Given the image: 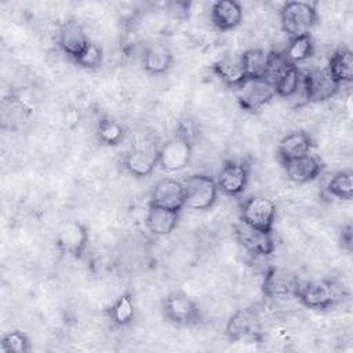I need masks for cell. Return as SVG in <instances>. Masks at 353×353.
Returning a JSON list of instances; mask_svg holds the SVG:
<instances>
[{"label": "cell", "instance_id": "cell-1", "mask_svg": "<svg viewBox=\"0 0 353 353\" xmlns=\"http://www.w3.org/2000/svg\"><path fill=\"white\" fill-rule=\"evenodd\" d=\"M309 309L324 310L343 298V287L331 279H319L301 283L295 295Z\"/></svg>", "mask_w": 353, "mask_h": 353}, {"label": "cell", "instance_id": "cell-2", "mask_svg": "<svg viewBox=\"0 0 353 353\" xmlns=\"http://www.w3.org/2000/svg\"><path fill=\"white\" fill-rule=\"evenodd\" d=\"M317 21V10L307 1H288L280 10V25L290 39L310 33Z\"/></svg>", "mask_w": 353, "mask_h": 353}, {"label": "cell", "instance_id": "cell-3", "mask_svg": "<svg viewBox=\"0 0 353 353\" xmlns=\"http://www.w3.org/2000/svg\"><path fill=\"white\" fill-rule=\"evenodd\" d=\"M193 143L190 132L186 128H179L172 138H170L159 149V165L165 172H175L183 170L192 157Z\"/></svg>", "mask_w": 353, "mask_h": 353}, {"label": "cell", "instance_id": "cell-4", "mask_svg": "<svg viewBox=\"0 0 353 353\" xmlns=\"http://www.w3.org/2000/svg\"><path fill=\"white\" fill-rule=\"evenodd\" d=\"M185 207L194 211H204L211 208L218 199L216 181L210 175L194 174L188 176L183 182Z\"/></svg>", "mask_w": 353, "mask_h": 353}, {"label": "cell", "instance_id": "cell-5", "mask_svg": "<svg viewBox=\"0 0 353 353\" xmlns=\"http://www.w3.org/2000/svg\"><path fill=\"white\" fill-rule=\"evenodd\" d=\"M240 221L256 230L272 233L276 221V204L265 196H252L243 203Z\"/></svg>", "mask_w": 353, "mask_h": 353}, {"label": "cell", "instance_id": "cell-6", "mask_svg": "<svg viewBox=\"0 0 353 353\" xmlns=\"http://www.w3.org/2000/svg\"><path fill=\"white\" fill-rule=\"evenodd\" d=\"M165 319L178 325H193L201 320V310L197 302L182 291H172L163 305Z\"/></svg>", "mask_w": 353, "mask_h": 353}, {"label": "cell", "instance_id": "cell-7", "mask_svg": "<svg viewBox=\"0 0 353 353\" xmlns=\"http://www.w3.org/2000/svg\"><path fill=\"white\" fill-rule=\"evenodd\" d=\"M88 229L84 223L79 221H68L57 232L55 247L61 254L79 259L88 245Z\"/></svg>", "mask_w": 353, "mask_h": 353}, {"label": "cell", "instance_id": "cell-8", "mask_svg": "<svg viewBox=\"0 0 353 353\" xmlns=\"http://www.w3.org/2000/svg\"><path fill=\"white\" fill-rule=\"evenodd\" d=\"M276 95L274 87L266 79H247L237 88V101L243 110L258 112Z\"/></svg>", "mask_w": 353, "mask_h": 353}, {"label": "cell", "instance_id": "cell-9", "mask_svg": "<svg viewBox=\"0 0 353 353\" xmlns=\"http://www.w3.org/2000/svg\"><path fill=\"white\" fill-rule=\"evenodd\" d=\"M299 279L296 273L283 266H270L262 280V292L270 298L296 295L299 288Z\"/></svg>", "mask_w": 353, "mask_h": 353}, {"label": "cell", "instance_id": "cell-10", "mask_svg": "<svg viewBox=\"0 0 353 353\" xmlns=\"http://www.w3.org/2000/svg\"><path fill=\"white\" fill-rule=\"evenodd\" d=\"M250 179V165L241 160L226 161L216 178L218 190L228 196L241 194Z\"/></svg>", "mask_w": 353, "mask_h": 353}, {"label": "cell", "instance_id": "cell-11", "mask_svg": "<svg viewBox=\"0 0 353 353\" xmlns=\"http://www.w3.org/2000/svg\"><path fill=\"white\" fill-rule=\"evenodd\" d=\"M302 85L307 103L331 99L341 88V84L331 77L327 69L302 73Z\"/></svg>", "mask_w": 353, "mask_h": 353}, {"label": "cell", "instance_id": "cell-12", "mask_svg": "<svg viewBox=\"0 0 353 353\" xmlns=\"http://www.w3.org/2000/svg\"><path fill=\"white\" fill-rule=\"evenodd\" d=\"M149 205L181 212L185 207V193L182 182L172 178L160 179L150 194Z\"/></svg>", "mask_w": 353, "mask_h": 353}, {"label": "cell", "instance_id": "cell-13", "mask_svg": "<svg viewBox=\"0 0 353 353\" xmlns=\"http://www.w3.org/2000/svg\"><path fill=\"white\" fill-rule=\"evenodd\" d=\"M234 234L243 248L251 255L268 256L274 251V240L272 233L256 230L240 221L234 226Z\"/></svg>", "mask_w": 353, "mask_h": 353}, {"label": "cell", "instance_id": "cell-14", "mask_svg": "<svg viewBox=\"0 0 353 353\" xmlns=\"http://www.w3.org/2000/svg\"><path fill=\"white\" fill-rule=\"evenodd\" d=\"M90 39L85 34L83 25L76 19H68L58 29V44L61 50L73 61L85 48Z\"/></svg>", "mask_w": 353, "mask_h": 353}, {"label": "cell", "instance_id": "cell-15", "mask_svg": "<svg viewBox=\"0 0 353 353\" xmlns=\"http://www.w3.org/2000/svg\"><path fill=\"white\" fill-rule=\"evenodd\" d=\"M225 332L232 342L245 338H255L258 335V314L254 307H244L236 310L226 323Z\"/></svg>", "mask_w": 353, "mask_h": 353}, {"label": "cell", "instance_id": "cell-16", "mask_svg": "<svg viewBox=\"0 0 353 353\" xmlns=\"http://www.w3.org/2000/svg\"><path fill=\"white\" fill-rule=\"evenodd\" d=\"M283 167L288 179L295 183H306L321 174L324 164L317 156L307 153L302 157L284 161Z\"/></svg>", "mask_w": 353, "mask_h": 353}, {"label": "cell", "instance_id": "cell-17", "mask_svg": "<svg viewBox=\"0 0 353 353\" xmlns=\"http://www.w3.org/2000/svg\"><path fill=\"white\" fill-rule=\"evenodd\" d=\"M121 164L132 176L145 178L159 165V150L141 148L131 149L123 156Z\"/></svg>", "mask_w": 353, "mask_h": 353}, {"label": "cell", "instance_id": "cell-18", "mask_svg": "<svg viewBox=\"0 0 353 353\" xmlns=\"http://www.w3.org/2000/svg\"><path fill=\"white\" fill-rule=\"evenodd\" d=\"M243 19L241 4L236 0H219L211 7V21L219 30H232Z\"/></svg>", "mask_w": 353, "mask_h": 353}, {"label": "cell", "instance_id": "cell-19", "mask_svg": "<svg viewBox=\"0 0 353 353\" xmlns=\"http://www.w3.org/2000/svg\"><path fill=\"white\" fill-rule=\"evenodd\" d=\"M312 148H313L312 137L306 131L298 130L281 138L277 153L280 160L284 163V161L298 159L310 153Z\"/></svg>", "mask_w": 353, "mask_h": 353}, {"label": "cell", "instance_id": "cell-20", "mask_svg": "<svg viewBox=\"0 0 353 353\" xmlns=\"http://www.w3.org/2000/svg\"><path fill=\"white\" fill-rule=\"evenodd\" d=\"M179 221V212L149 205L146 214V228L154 236H168L174 232Z\"/></svg>", "mask_w": 353, "mask_h": 353}, {"label": "cell", "instance_id": "cell-21", "mask_svg": "<svg viewBox=\"0 0 353 353\" xmlns=\"http://www.w3.org/2000/svg\"><path fill=\"white\" fill-rule=\"evenodd\" d=\"M331 77L341 85L353 80V52L347 47L338 48L328 61L327 66Z\"/></svg>", "mask_w": 353, "mask_h": 353}, {"label": "cell", "instance_id": "cell-22", "mask_svg": "<svg viewBox=\"0 0 353 353\" xmlns=\"http://www.w3.org/2000/svg\"><path fill=\"white\" fill-rule=\"evenodd\" d=\"M212 72L225 85L232 88H239L247 80L240 58L225 57L212 65Z\"/></svg>", "mask_w": 353, "mask_h": 353}, {"label": "cell", "instance_id": "cell-23", "mask_svg": "<svg viewBox=\"0 0 353 353\" xmlns=\"http://www.w3.org/2000/svg\"><path fill=\"white\" fill-rule=\"evenodd\" d=\"M174 63V55L165 46L154 44L150 46L142 58L143 70L149 74H163Z\"/></svg>", "mask_w": 353, "mask_h": 353}, {"label": "cell", "instance_id": "cell-24", "mask_svg": "<svg viewBox=\"0 0 353 353\" xmlns=\"http://www.w3.org/2000/svg\"><path fill=\"white\" fill-rule=\"evenodd\" d=\"M314 52V41L310 33L291 37L285 50L281 52L288 63L296 65L307 58H310Z\"/></svg>", "mask_w": 353, "mask_h": 353}, {"label": "cell", "instance_id": "cell-25", "mask_svg": "<svg viewBox=\"0 0 353 353\" xmlns=\"http://www.w3.org/2000/svg\"><path fill=\"white\" fill-rule=\"evenodd\" d=\"M240 62L247 79H265L268 69V52L259 48H250L243 52Z\"/></svg>", "mask_w": 353, "mask_h": 353}, {"label": "cell", "instance_id": "cell-26", "mask_svg": "<svg viewBox=\"0 0 353 353\" xmlns=\"http://www.w3.org/2000/svg\"><path fill=\"white\" fill-rule=\"evenodd\" d=\"M108 313H109V319L112 320V323L119 327L131 324L135 319V303H134L132 295L128 292L121 294L110 305Z\"/></svg>", "mask_w": 353, "mask_h": 353}, {"label": "cell", "instance_id": "cell-27", "mask_svg": "<svg viewBox=\"0 0 353 353\" xmlns=\"http://www.w3.org/2000/svg\"><path fill=\"white\" fill-rule=\"evenodd\" d=\"M327 192L338 200L349 201L353 197V172L352 170H341L332 175L327 183Z\"/></svg>", "mask_w": 353, "mask_h": 353}, {"label": "cell", "instance_id": "cell-28", "mask_svg": "<svg viewBox=\"0 0 353 353\" xmlns=\"http://www.w3.org/2000/svg\"><path fill=\"white\" fill-rule=\"evenodd\" d=\"M302 72L296 65H290L273 83L276 95L281 98H292L301 84Z\"/></svg>", "mask_w": 353, "mask_h": 353}, {"label": "cell", "instance_id": "cell-29", "mask_svg": "<svg viewBox=\"0 0 353 353\" xmlns=\"http://www.w3.org/2000/svg\"><path fill=\"white\" fill-rule=\"evenodd\" d=\"M125 135L124 127L110 117H103L97 124V138L106 146H117Z\"/></svg>", "mask_w": 353, "mask_h": 353}, {"label": "cell", "instance_id": "cell-30", "mask_svg": "<svg viewBox=\"0 0 353 353\" xmlns=\"http://www.w3.org/2000/svg\"><path fill=\"white\" fill-rule=\"evenodd\" d=\"M3 353H28L32 349L29 336L19 330H12L4 334L0 339Z\"/></svg>", "mask_w": 353, "mask_h": 353}, {"label": "cell", "instance_id": "cell-31", "mask_svg": "<svg viewBox=\"0 0 353 353\" xmlns=\"http://www.w3.org/2000/svg\"><path fill=\"white\" fill-rule=\"evenodd\" d=\"M102 61H103L102 48L91 40L88 41L85 48L80 52V55L74 59V62L84 69H97L102 65Z\"/></svg>", "mask_w": 353, "mask_h": 353}, {"label": "cell", "instance_id": "cell-32", "mask_svg": "<svg viewBox=\"0 0 353 353\" xmlns=\"http://www.w3.org/2000/svg\"><path fill=\"white\" fill-rule=\"evenodd\" d=\"M352 241H353L352 228H350V225H347L345 229H342V233H341L342 247H345L347 251H350L352 250Z\"/></svg>", "mask_w": 353, "mask_h": 353}]
</instances>
